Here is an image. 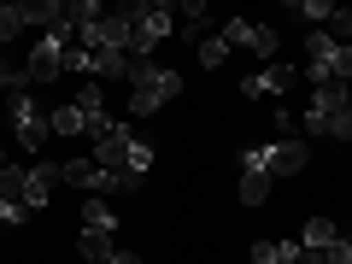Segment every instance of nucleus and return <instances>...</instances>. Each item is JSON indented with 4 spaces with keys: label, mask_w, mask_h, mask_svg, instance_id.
Segmentation results:
<instances>
[{
    "label": "nucleus",
    "mask_w": 352,
    "mask_h": 264,
    "mask_svg": "<svg viewBox=\"0 0 352 264\" xmlns=\"http://www.w3.org/2000/svg\"><path fill=\"white\" fill-rule=\"evenodd\" d=\"M47 124H53V135H82V129H88V118L76 112V100H71V106H53V118H47Z\"/></svg>",
    "instance_id": "nucleus-18"
},
{
    "label": "nucleus",
    "mask_w": 352,
    "mask_h": 264,
    "mask_svg": "<svg viewBox=\"0 0 352 264\" xmlns=\"http://www.w3.org/2000/svg\"><path fill=\"white\" fill-rule=\"evenodd\" d=\"M76 112L88 118V135H100L112 118H106V94H100V82H82V94H76Z\"/></svg>",
    "instance_id": "nucleus-13"
},
{
    "label": "nucleus",
    "mask_w": 352,
    "mask_h": 264,
    "mask_svg": "<svg viewBox=\"0 0 352 264\" xmlns=\"http://www.w3.org/2000/svg\"><path fill=\"white\" fill-rule=\"evenodd\" d=\"M106 264H141V258H135V252H112V258H106Z\"/></svg>",
    "instance_id": "nucleus-25"
},
{
    "label": "nucleus",
    "mask_w": 352,
    "mask_h": 264,
    "mask_svg": "<svg viewBox=\"0 0 352 264\" xmlns=\"http://www.w3.org/2000/svg\"><path fill=\"white\" fill-rule=\"evenodd\" d=\"M53 188H59V164L36 159V164L24 170V206H30V212H41V206L53 200Z\"/></svg>",
    "instance_id": "nucleus-11"
},
{
    "label": "nucleus",
    "mask_w": 352,
    "mask_h": 264,
    "mask_svg": "<svg viewBox=\"0 0 352 264\" xmlns=\"http://www.w3.org/2000/svg\"><path fill=\"white\" fill-rule=\"evenodd\" d=\"M235 188H241V206H264V200H270V170H264V153L258 147L241 153V182H235Z\"/></svg>",
    "instance_id": "nucleus-10"
},
{
    "label": "nucleus",
    "mask_w": 352,
    "mask_h": 264,
    "mask_svg": "<svg viewBox=\"0 0 352 264\" xmlns=\"http://www.w3.org/2000/svg\"><path fill=\"white\" fill-rule=\"evenodd\" d=\"M252 258H258V264H305L311 252H305L300 241H258V247H252Z\"/></svg>",
    "instance_id": "nucleus-14"
},
{
    "label": "nucleus",
    "mask_w": 352,
    "mask_h": 264,
    "mask_svg": "<svg viewBox=\"0 0 352 264\" xmlns=\"http://www.w3.org/2000/svg\"><path fill=\"white\" fill-rule=\"evenodd\" d=\"M264 170H270V182H276V176H300L305 170V159H311V147H305L300 135H288V141H264Z\"/></svg>",
    "instance_id": "nucleus-9"
},
{
    "label": "nucleus",
    "mask_w": 352,
    "mask_h": 264,
    "mask_svg": "<svg viewBox=\"0 0 352 264\" xmlns=\"http://www.w3.org/2000/svg\"><path fill=\"white\" fill-rule=\"evenodd\" d=\"M76 36H36V47H30V59H24V71H30V82H53V76L65 71V47H71Z\"/></svg>",
    "instance_id": "nucleus-7"
},
{
    "label": "nucleus",
    "mask_w": 352,
    "mask_h": 264,
    "mask_svg": "<svg viewBox=\"0 0 352 264\" xmlns=\"http://www.w3.org/2000/svg\"><path fill=\"white\" fill-rule=\"evenodd\" d=\"M223 59H229V41L223 36H200V65H212V71H217Z\"/></svg>",
    "instance_id": "nucleus-21"
},
{
    "label": "nucleus",
    "mask_w": 352,
    "mask_h": 264,
    "mask_svg": "<svg viewBox=\"0 0 352 264\" xmlns=\"http://www.w3.org/2000/svg\"><path fill=\"white\" fill-rule=\"evenodd\" d=\"M305 135L323 141H352V88L346 82H317L305 106Z\"/></svg>",
    "instance_id": "nucleus-2"
},
{
    "label": "nucleus",
    "mask_w": 352,
    "mask_h": 264,
    "mask_svg": "<svg viewBox=\"0 0 352 264\" xmlns=\"http://www.w3.org/2000/svg\"><path fill=\"white\" fill-rule=\"evenodd\" d=\"M88 159L100 164V170L124 176V182H147V170H153V147L135 141L124 124H106L100 135H94V153H88Z\"/></svg>",
    "instance_id": "nucleus-1"
},
{
    "label": "nucleus",
    "mask_w": 352,
    "mask_h": 264,
    "mask_svg": "<svg viewBox=\"0 0 352 264\" xmlns=\"http://www.w3.org/2000/svg\"><path fill=\"white\" fill-rule=\"evenodd\" d=\"M346 241H352V235H346Z\"/></svg>",
    "instance_id": "nucleus-28"
},
{
    "label": "nucleus",
    "mask_w": 352,
    "mask_h": 264,
    "mask_svg": "<svg viewBox=\"0 0 352 264\" xmlns=\"http://www.w3.org/2000/svg\"><path fill=\"white\" fill-rule=\"evenodd\" d=\"M0 200L24 206V164H6V170H0ZM24 212H30V206H24Z\"/></svg>",
    "instance_id": "nucleus-19"
},
{
    "label": "nucleus",
    "mask_w": 352,
    "mask_h": 264,
    "mask_svg": "<svg viewBox=\"0 0 352 264\" xmlns=\"http://www.w3.org/2000/svg\"><path fill=\"white\" fill-rule=\"evenodd\" d=\"M317 258H323V264H352V241H346V235H340V241H335V247H329V252H317Z\"/></svg>",
    "instance_id": "nucleus-24"
},
{
    "label": "nucleus",
    "mask_w": 352,
    "mask_h": 264,
    "mask_svg": "<svg viewBox=\"0 0 352 264\" xmlns=\"http://www.w3.org/2000/svg\"><path fill=\"white\" fill-rule=\"evenodd\" d=\"M223 41H229V47H247V53H258V59H276V30H270V24L223 18Z\"/></svg>",
    "instance_id": "nucleus-8"
},
{
    "label": "nucleus",
    "mask_w": 352,
    "mask_h": 264,
    "mask_svg": "<svg viewBox=\"0 0 352 264\" xmlns=\"http://www.w3.org/2000/svg\"><path fill=\"white\" fill-rule=\"evenodd\" d=\"M288 82H294L288 65H264V71H252L247 82H241V94H247V100H258V94H282Z\"/></svg>",
    "instance_id": "nucleus-12"
},
{
    "label": "nucleus",
    "mask_w": 352,
    "mask_h": 264,
    "mask_svg": "<svg viewBox=\"0 0 352 264\" xmlns=\"http://www.w3.org/2000/svg\"><path fill=\"white\" fill-rule=\"evenodd\" d=\"M6 124H12V141H18V147H24V153H36V159H41V147H47L53 124L41 118V106L30 100V94H12V100H6Z\"/></svg>",
    "instance_id": "nucleus-6"
},
{
    "label": "nucleus",
    "mask_w": 352,
    "mask_h": 264,
    "mask_svg": "<svg viewBox=\"0 0 352 264\" xmlns=\"http://www.w3.org/2000/svg\"><path fill=\"white\" fill-rule=\"evenodd\" d=\"M305 59H311V88L317 82H352V47L335 41L329 30H311L305 36Z\"/></svg>",
    "instance_id": "nucleus-5"
},
{
    "label": "nucleus",
    "mask_w": 352,
    "mask_h": 264,
    "mask_svg": "<svg viewBox=\"0 0 352 264\" xmlns=\"http://www.w3.org/2000/svg\"><path fill=\"white\" fill-rule=\"evenodd\" d=\"M82 229H106V235L118 229V212L100 200V194H88V200H82Z\"/></svg>",
    "instance_id": "nucleus-17"
},
{
    "label": "nucleus",
    "mask_w": 352,
    "mask_h": 264,
    "mask_svg": "<svg viewBox=\"0 0 352 264\" xmlns=\"http://www.w3.org/2000/svg\"><path fill=\"white\" fill-rule=\"evenodd\" d=\"M0 170H6V147H0Z\"/></svg>",
    "instance_id": "nucleus-26"
},
{
    "label": "nucleus",
    "mask_w": 352,
    "mask_h": 264,
    "mask_svg": "<svg viewBox=\"0 0 352 264\" xmlns=\"http://www.w3.org/2000/svg\"><path fill=\"white\" fill-rule=\"evenodd\" d=\"M329 36H335V41H346V47H352V6H335V18H329Z\"/></svg>",
    "instance_id": "nucleus-23"
},
{
    "label": "nucleus",
    "mask_w": 352,
    "mask_h": 264,
    "mask_svg": "<svg viewBox=\"0 0 352 264\" xmlns=\"http://www.w3.org/2000/svg\"><path fill=\"white\" fill-rule=\"evenodd\" d=\"M182 94V76L170 71V65H153V59H141L135 71H129V112H141V118H153V112H164V106Z\"/></svg>",
    "instance_id": "nucleus-3"
},
{
    "label": "nucleus",
    "mask_w": 352,
    "mask_h": 264,
    "mask_svg": "<svg viewBox=\"0 0 352 264\" xmlns=\"http://www.w3.org/2000/svg\"><path fill=\"white\" fill-rule=\"evenodd\" d=\"M76 252H82V264H106L112 258V235H106V229H82V241H76Z\"/></svg>",
    "instance_id": "nucleus-16"
},
{
    "label": "nucleus",
    "mask_w": 352,
    "mask_h": 264,
    "mask_svg": "<svg viewBox=\"0 0 352 264\" xmlns=\"http://www.w3.org/2000/svg\"><path fill=\"white\" fill-rule=\"evenodd\" d=\"M294 12H300V18H311V30H323L329 18H335V6H329V0H300Z\"/></svg>",
    "instance_id": "nucleus-22"
},
{
    "label": "nucleus",
    "mask_w": 352,
    "mask_h": 264,
    "mask_svg": "<svg viewBox=\"0 0 352 264\" xmlns=\"http://www.w3.org/2000/svg\"><path fill=\"white\" fill-rule=\"evenodd\" d=\"M88 176H94V159H65L59 164V182H71V188H88Z\"/></svg>",
    "instance_id": "nucleus-20"
},
{
    "label": "nucleus",
    "mask_w": 352,
    "mask_h": 264,
    "mask_svg": "<svg viewBox=\"0 0 352 264\" xmlns=\"http://www.w3.org/2000/svg\"><path fill=\"white\" fill-rule=\"evenodd\" d=\"M176 30V12L164 6V0H135L129 6V59H153V47H159L164 36Z\"/></svg>",
    "instance_id": "nucleus-4"
},
{
    "label": "nucleus",
    "mask_w": 352,
    "mask_h": 264,
    "mask_svg": "<svg viewBox=\"0 0 352 264\" xmlns=\"http://www.w3.org/2000/svg\"><path fill=\"white\" fill-rule=\"evenodd\" d=\"M247 264H258V258H252V252H247Z\"/></svg>",
    "instance_id": "nucleus-27"
},
{
    "label": "nucleus",
    "mask_w": 352,
    "mask_h": 264,
    "mask_svg": "<svg viewBox=\"0 0 352 264\" xmlns=\"http://www.w3.org/2000/svg\"><path fill=\"white\" fill-rule=\"evenodd\" d=\"M335 241H340V229L329 223V217H311V223L300 229V247H305V252H329Z\"/></svg>",
    "instance_id": "nucleus-15"
}]
</instances>
